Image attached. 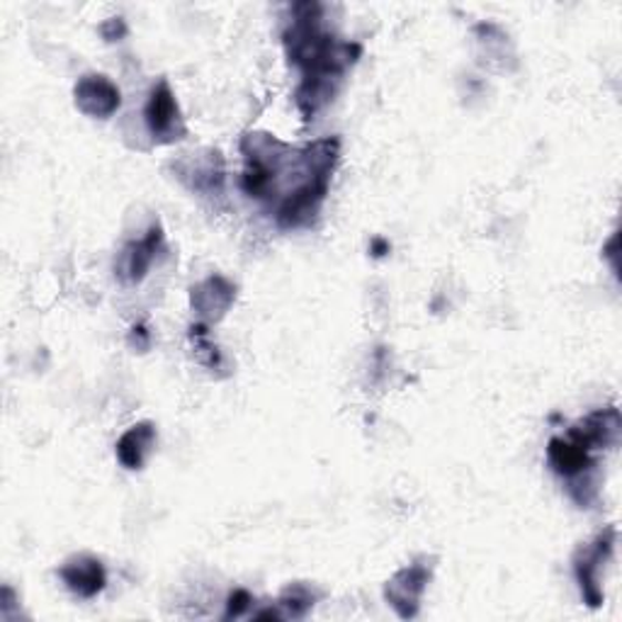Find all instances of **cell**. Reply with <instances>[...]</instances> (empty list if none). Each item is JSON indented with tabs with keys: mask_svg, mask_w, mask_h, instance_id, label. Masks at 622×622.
<instances>
[{
	"mask_svg": "<svg viewBox=\"0 0 622 622\" xmlns=\"http://www.w3.org/2000/svg\"><path fill=\"white\" fill-rule=\"evenodd\" d=\"M156 445V428L154 423H136L117 443V459L122 467L142 469L148 453Z\"/></svg>",
	"mask_w": 622,
	"mask_h": 622,
	"instance_id": "10",
	"label": "cell"
},
{
	"mask_svg": "<svg viewBox=\"0 0 622 622\" xmlns=\"http://www.w3.org/2000/svg\"><path fill=\"white\" fill-rule=\"evenodd\" d=\"M236 300V288L219 276H211L205 282L197 284L193 288V307L197 309V314L205 317V319H221L227 314L229 307Z\"/></svg>",
	"mask_w": 622,
	"mask_h": 622,
	"instance_id": "9",
	"label": "cell"
},
{
	"mask_svg": "<svg viewBox=\"0 0 622 622\" xmlns=\"http://www.w3.org/2000/svg\"><path fill=\"white\" fill-rule=\"evenodd\" d=\"M61 579H64L66 587L73 593H79L81 599H95L107 583L103 562L91 554H79L69 559V562L61 567Z\"/></svg>",
	"mask_w": 622,
	"mask_h": 622,
	"instance_id": "7",
	"label": "cell"
},
{
	"mask_svg": "<svg viewBox=\"0 0 622 622\" xmlns=\"http://www.w3.org/2000/svg\"><path fill=\"white\" fill-rule=\"evenodd\" d=\"M319 6H297V20L284 32L290 61L302 69V83L297 89V105L304 120H314L339 93L345 71L351 69L360 52V44L339 42L321 28Z\"/></svg>",
	"mask_w": 622,
	"mask_h": 622,
	"instance_id": "2",
	"label": "cell"
},
{
	"mask_svg": "<svg viewBox=\"0 0 622 622\" xmlns=\"http://www.w3.org/2000/svg\"><path fill=\"white\" fill-rule=\"evenodd\" d=\"M278 605L282 608V615L304 618L317 605V593L304 587V583H292V587L282 591Z\"/></svg>",
	"mask_w": 622,
	"mask_h": 622,
	"instance_id": "11",
	"label": "cell"
},
{
	"mask_svg": "<svg viewBox=\"0 0 622 622\" xmlns=\"http://www.w3.org/2000/svg\"><path fill=\"white\" fill-rule=\"evenodd\" d=\"M160 243H164V231H160V227H152L142 241L124 246L115 263V276L129 284L142 282L154 263Z\"/></svg>",
	"mask_w": 622,
	"mask_h": 622,
	"instance_id": "6",
	"label": "cell"
},
{
	"mask_svg": "<svg viewBox=\"0 0 622 622\" xmlns=\"http://www.w3.org/2000/svg\"><path fill=\"white\" fill-rule=\"evenodd\" d=\"M120 103V89L107 76H83L76 85V105L85 115L110 117Z\"/></svg>",
	"mask_w": 622,
	"mask_h": 622,
	"instance_id": "8",
	"label": "cell"
},
{
	"mask_svg": "<svg viewBox=\"0 0 622 622\" xmlns=\"http://www.w3.org/2000/svg\"><path fill=\"white\" fill-rule=\"evenodd\" d=\"M251 603H253V599H251V593L248 591H243V589H236L231 595H229V603H227V620H231V618H241L248 608H251Z\"/></svg>",
	"mask_w": 622,
	"mask_h": 622,
	"instance_id": "12",
	"label": "cell"
},
{
	"mask_svg": "<svg viewBox=\"0 0 622 622\" xmlns=\"http://www.w3.org/2000/svg\"><path fill=\"white\" fill-rule=\"evenodd\" d=\"M146 127L158 142H176L185 136V122L180 117V107L176 103V95L170 93V85L160 81L148 97L146 110Z\"/></svg>",
	"mask_w": 622,
	"mask_h": 622,
	"instance_id": "5",
	"label": "cell"
},
{
	"mask_svg": "<svg viewBox=\"0 0 622 622\" xmlns=\"http://www.w3.org/2000/svg\"><path fill=\"white\" fill-rule=\"evenodd\" d=\"M129 345L136 348V351H146L148 345H152V335H148V331L144 326H134L132 333H129Z\"/></svg>",
	"mask_w": 622,
	"mask_h": 622,
	"instance_id": "13",
	"label": "cell"
},
{
	"mask_svg": "<svg viewBox=\"0 0 622 622\" xmlns=\"http://www.w3.org/2000/svg\"><path fill=\"white\" fill-rule=\"evenodd\" d=\"M339 148V139L290 148L270 134H248L241 142L246 158L241 188L256 200L278 197L276 221L280 229L309 227L326 200Z\"/></svg>",
	"mask_w": 622,
	"mask_h": 622,
	"instance_id": "1",
	"label": "cell"
},
{
	"mask_svg": "<svg viewBox=\"0 0 622 622\" xmlns=\"http://www.w3.org/2000/svg\"><path fill=\"white\" fill-rule=\"evenodd\" d=\"M433 567L426 564H408L404 569L396 571V574L387 581V589H384V599L390 601L400 618H416L423 593L428 589Z\"/></svg>",
	"mask_w": 622,
	"mask_h": 622,
	"instance_id": "4",
	"label": "cell"
},
{
	"mask_svg": "<svg viewBox=\"0 0 622 622\" xmlns=\"http://www.w3.org/2000/svg\"><path fill=\"white\" fill-rule=\"evenodd\" d=\"M615 528H605L591 545L581 547L574 557V574L581 587V595L591 608H599L603 603V587H601V569L615 550Z\"/></svg>",
	"mask_w": 622,
	"mask_h": 622,
	"instance_id": "3",
	"label": "cell"
}]
</instances>
